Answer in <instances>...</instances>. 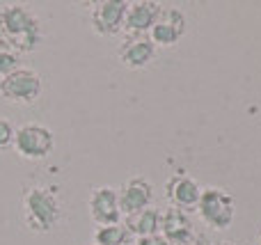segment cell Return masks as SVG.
I'll use <instances>...</instances> for the list:
<instances>
[{"mask_svg": "<svg viewBox=\"0 0 261 245\" xmlns=\"http://www.w3.org/2000/svg\"><path fill=\"white\" fill-rule=\"evenodd\" d=\"M259 245H261V234H259Z\"/></svg>", "mask_w": 261, "mask_h": 245, "instance_id": "21", "label": "cell"}, {"mask_svg": "<svg viewBox=\"0 0 261 245\" xmlns=\"http://www.w3.org/2000/svg\"><path fill=\"white\" fill-rule=\"evenodd\" d=\"M14 135H16V126L9 119L0 117V151H7L14 147Z\"/></svg>", "mask_w": 261, "mask_h": 245, "instance_id": "17", "label": "cell"}, {"mask_svg": "<svg viewBox=\"0 0 261 245\" xmlns=\"http://www.w3.org/2000/svg\"><path fill=\"white\" fill-rule=\"evenodd\" d=\"M18 67H21V53H18L9 41L0 39V78L16 71Z\"/></svg>", "mask_w": 261, "mask_h": 245, "instance_id": "16", "label": "cell"}, {"mask_svg": "<svg viewBox=\"0 0 261 245\" xmlns=\"http://www.w3.org/2000/svg\"><path fill=\"white\" fill-rule=\"evenodd\" d=\"M23 223L35 234H48L62 220V202L53 188L30 186L25 188L21 200Z\"/></svg>", "mask_w": 261, "mask_h": 245, "instance_id": "2", "label": "cell"}, {"mask_svg": "<svg viewBox=\"0 0 261 245\" xmlns=\"http://www.w3.org/2000/svg\"><path fill=\"white\" fill-rule=\"evenodd\" d=\"M14 151L23 160H44L53 154L55 149V135L48 126L37 122H28L16 126L14 135Z\"/></svg>", "mask_w": 261, "mask_h": 245, "instance_id": "4", "label": "cell"}, {"mask_svg": "<svg viewBox=\"0 0 261 245\" xmlns=\"http://www.w3.org/2000/svg\"><path fill=\"white\" fill-rule=\"evenodd\" d=\"M119 62L128 69H144L156 58V44L149 35H126L119 44Z\"/></svg>", "mask_w": 261, "mask_h": 245, "instance_id": "10", "label": "cell"}, {"mask_svg": "<svg viewBox=\"0 0 261 245\" xmlns=\"http://www.w3.org/2000/svg\"><path fill=\"white\" fill-rule=\"evenodd\" d=\"M161 5L153 0H138L128 3L126 18H124V35H149L158 18Z\"/></svg>", "mask_w": 261, "mask_h": 245, "instance_id": "13", "label": "cell"}, {"mask_svg": "<svg viewBox=\"0 0 261 245\" xmlns=\"http://www.w3.org/2000/svg\"><path fill=\"white\" fill-rule=\"evenodd\" d=\"M133 234L124 223L103 225L94 229V245H133Z\"/></svg>", "mask_w": 261, "mask_h": 245, "instance_id": "15", "label": "cell"}, {"mask_svg": "<svg viewBox=\"0 0 261 245\" xmlns=\"http://www.w3.org/2000/svg\"><path fill=\"white\" fill-rule=\"evenodd\" d=\"M44 83L41 76L30 67H18L16 71L0 78V99L16 105H30L39 99Z\"/></svg>", "mask_w": 261, "mask_h": 245, "instance_id": "5", "label": "cell"}, {"mask_svg": "<svg viewBox=\"0 0 261 245\" xmlns=\"http://www.w3.org/2000/svg\"><path fill=\"white\" fill-rule=\"evenodd\" d=\"M124 225L128 227V232L133 234V238H147V236H156L161 234V209H142L138 213H130V215H124L122 220Z\"/></svg>", "mask_w": 261, "mask_h": 245, "instance_id": "14", "label": "cell"}, {"mask_svg": "<svg viewBox=\"0 0 261 245\" xmlns=\"http://www.w3.org/2000/svg\"><path fill=\"white\" fill-rule=\"evenodd\" d=\"M184 245H211V241H208L206 234H199V232H197L188 243H184Z\"/></svg>", "mask_w": 261, "mask_h": 245, "instance_id": "19", "label": "cell"}, {"mask_svg": "<svg viewBox=\"0 0 261 245\" xmlns=\"http://www.w3.org/2000/svg\"><path fill=\"white\" fill-rule=\"evenodd\" d=\"M133 245H135V243H133Z\"/></svg>", "mask_w": 261, "mask_h": 245, "instance_id": "23", "label": "cell"}, {"mask_svg": "<svg viewBox=\"0 0 261 245\" xmlns=\"http://www.w3.org/2000/svg\"><path fill=\"white\" fill-rule=\"evenodd\" d=\"M153 204V183L147 177H130L119 188V206L122 213L130 215Z\"/></svg>", "mask_w": 261, "mask_h": 245, "instance_id": "11", "label": "cell"}, {"mask_svg": "<svg viewBox=\"0 0 261 245\" xmlns=\"http://www.w3.org/2000/svg\"><path fill=\"white\" fill-rule=\"evenodd\" d=\"M128 3L124 0H96L90 7V25L96 35L115 37L124 32V18H126Z\"/></svg>", "mask_w": 261, "mask_h": 245, "instance_id": "6", "label": "cell"}, {"mask_svg": "<svg viewBox=\"0 0 261 245\" xmlns=\"http://www.w3.org/2000/svg\"><path fill=\"white\" fill-rule=\"evenodd\" d=\"M218 245H234V243H229V241H222V243H218Z\"/></svg>", "mask_w": 261, "mask_h": 245, "instance_id": "20", "label": "cell"}, {"mask_svg": "<svg viewBox=\"0 0 261 245\" xmlns=\"http://www.w3.org/2000/svg\"><path fill=\"white\" fill-rule=\"evenodd\" d=\"M186 14L181 12L179 7H172V5H161V12H158V18L153 23L151 32V41L156 46H163V48H170V46H176L181 41V37L186 35Z\"/></svg>", "mask_w": 261, "mask_h": 245, "instance_id": "7", "label": "cell"}, {"mask_svg": "<svg viewBox=\"0 0 261 245\" xmlns=\"http://www.w3.org/2000/svg\"><path fill=\"white\" fill-rule=\"evenodd\" d=\"M197 213L206 227L216 229V232H225L231 227L236 218V200L225 188H202Z\"/></svg>", "mask_w": 261, "mask_h": 245, "instance_id": "3", "label": "cell"}, {"mask_svg": "<svg viewBox=\"0 0 261 245\" xmlns=\"http://www.w3.org/2000/svg\"><path fill=\"white\" fill-rule=\"evenodd\" d=\"M87 209H90V215L96 223V227L117 225V223H122V218H124L122 206H119V190L113 186H96L94 190L90 193Z\"/></svg>", "mask_w": 261, "mask_h": 245, "instance_id": "9", "label": "cell"}, {"mask_svg": "<svg viewBox=\"0 0 261 245\" xmlns=\"http://www.w3.org/2000/svg\"><path fill=\"white\" fill-rule=\"evenodd\" d=\"M92 245H94V243H92Z\"/></svg>", "mask_w": 261, "mask_h": 245, "instance_id": "22", "label": "cell"}, {"mask_svg": "<svg viewBox=\"0 0 261 245\" xmlns=\"http://www.w3.org/2000/svg\"><path fill=\"white\" fill-rule=\"evenodd\" d=\"M195 225L190 213L174 206H167L165 211H161V236H165L172 245H184L195 236Z\"/></svg>", "mask_w": 261, "mask_h": 245, "instance_id": "12", "label": "cell"}, {"mask_svg": "<svg viewBox=\"0 0 261 245\" xmlns=\"http://www.w3.org/2000/svg\"><path fill=\"white\" fill-rule=\"evenodd\" d=\"M199 197H202V186L188 172H174L165 181V200L174 209L193 213V211H197Z\"/></svg>", "mask_w": 261, "mask_h": 245, "instance_id": "8", "label": "cell"}, {"mask_svg": "<svg viewBox=\"0 0 261 245\" xmlns=\"http://www.w3.org/2000/svg\"><path fill=\"white\" fill-rule=\"evenodd\" d=\"M0 39L9 41L21 55L32 53L44 41L41 21L25 5H5V7H0Z\"/></svg>", "mask_w": 261, "mask_h": 245, "instance_id": "1", "label": "cell"}, {"mask_svg": "<svg viewBox=\"0 0 261 245\" xmlns=\"http://www.w3.org/2000/svg\"><path fill=\"white\" fill-rule=\"evenodd\" d=\"M135 245H172L167 241L165 236H161V234H156V236H147V238H140Z\"/></svg>", "mask_w": 261, "mask_h": 245, "instance_id": "18", "label": "cell"}]
</instances>
